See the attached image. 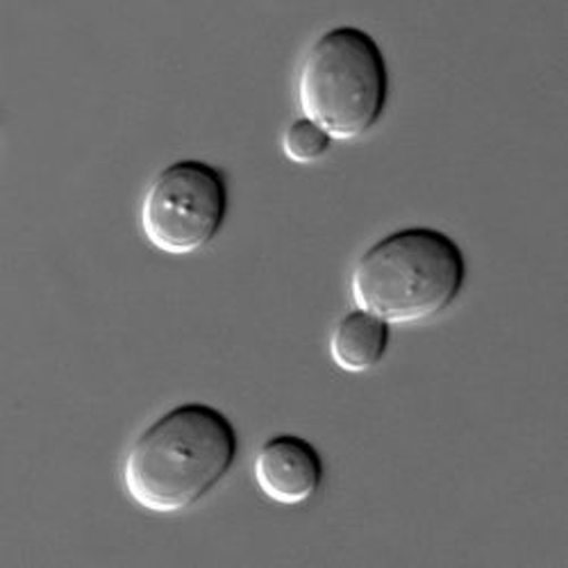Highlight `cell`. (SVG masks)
<instances>
[{"mask_svg": "<svg viewBox=\"0 0 568 568\" xmlns=\"http://www.w3.org/2000/svg\"><path fill=\"white\" fill-rule=\"evenodd\" d=\"M227 207V178L219 166L203 160H178L149 184L139 223L155 251L184 257L216 240Z\"/></svg>", "mask_w": 568, "mask_h": 568, "instance_id": "cell-4", "label": "cell"}, {"mask_svg": "<svg viewBox=\"0 0 568 568\" xmlns=\"http://www.w3.org/2000/svg\"><path fill=\"white\" fill-rule=\"evenodd\" d=\"M392 325L355 307L333 329L329 357L346 373H366L381 364L389 351Z\"/></svg>", "mask_w": 568, "mask_h": 568, "instance_id": "cell-6", "label": "cell"}, {"mask_svg": "<svg viewBox=\"0 0 568 568\" xmlns=\"http://www.w3.org/2000/svg\"><path fill=\"white\" fill-rule=\"evenodd\" d=\"M298 108L333 141H355L383 121L389 101V67L366 30L337 26L307 49L296 80Z\"/></svg>", "mask_w": 568, "mask_h": 568, "instance_id": "cell-3", "label": "cell"}, {"mask_svg": "<svg viewBox=\"0 0 568 568\" xmlns=\"http://www.w3.org/2000/svg\"><path fill=\"white\" fill-rule=\"evenodd\" d=\"M253 476L260 491L284 507L312 500L325 476L321 453L298 435H275L257 450Z\"/></svg>", "mask_w": 568, "mask_h": 568, "instance_id": "cell-5", "label": "cell"}, {"mask_svg": "<svg viewBox=\"0 0 568 568\" xmlns=\"http://www.w3.org/2000/svg\"><path fill=\"white\" fill-rule=\"evenodd\" d=\"M236 455L240 435L221 409L182 403L136 435L123 462V489L151 514H180L227 478Z\"/></svg>", "mask_w": 568, "mask_h": 568, "instance_id": "cell-1", "label": "cell"}, {"mask_svg": "<svg viewBox=\"0 0 568 568\" xmlns=\"http://www.w3.org/2000/svg\"><path fill=\"white\" fill-rule=\"evenodd\" d=\"M329 146H333V136L305 116L296 119L282 136V151L294 164H314Z\"/></svg>", "mask_w": 568, "mask_h": 568, "instance_id": "cell-7", "label": "cell"}, {"mask_svg": "<svg viewBox=\"0 0 568 568\" xmlns=\"http://www.w3.org/2000/svg\"><path fill=\"white\" fill-rule=\"evenodd\" d=\"M466 257L450 234L412 225L368 246L351 271V298L389 325H418L455 305Z\"/></svg>", "mask_w": 568, "mask_h": 568, "instance_id": "cell-2", "label": "cell"}]
</instances>
